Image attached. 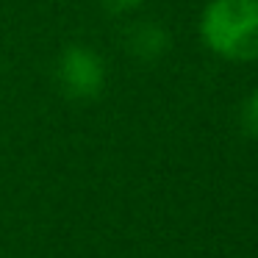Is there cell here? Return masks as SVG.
<instances>
[{"instance_id":"1","label":"cell","mask_w":258,"mask_h":258,"mask_svg":"<svg viewBox=\"0 0 258 258\" xmlns=\"http://www.w3.org/2000/svg\"><path fill=\"white\" fill-rule=\"evenodd\" d=\"M200 36L219 58L258 61V0H208Z\"/></svg>"},{"instance_id":"2","label":"cell","mask_w":258,"mask_h":258,"mask_svg":"<svg viewBox=\"0 0 258 258\" xmlns=\"http://www.w3.org/2000/svg\"><path fill=\"white\" fill-rule=\"evenodd\" d=\"M106 61L86 45H67L56 58V84L64 97L78 103L97 100L106 89Z\"/></svg>"},{"instance_id":"3","label":"cell","mask_w":258,"mask_h":258,"mask_svg":"<svg viewBox=\"0 0 258 258\" xmlns=\"http://www.w3.org/2000/svg\"><path fill=\"white\" fill-rule=\"evenodd\" d=\"M169 45H172L169 31L156 20H139L125 31V50L142 64H153L158 58H164Z\"/></svg>"},{"instance_id":"4","label":"cell","mask_w":258,"mask_h":258,"mask_svg":"<svg viewBox=\"0 0 258 258\" xmlns=\"http://www.w3.org/2000/svg\"><path fill=\"white\" fill-rule=\"evenodd\" d=\"M241 125H244L247 134L258 139V89L247 97L244 108H241Z\"/></svg>"},{"instance_id":"5","label":"cell","mask_w":258,"mask_h":258,"mask_svg":"<svg viewBox=\"0 0 258 258\" xmlns=\"http://www.w3.org/2000/svg\"><path fill=\"white\" fill-rule=\"evenodd\" d=\"M97 3L111 14H128V12H136L145 0H97Z\"/></svg>"}]
</instances>
